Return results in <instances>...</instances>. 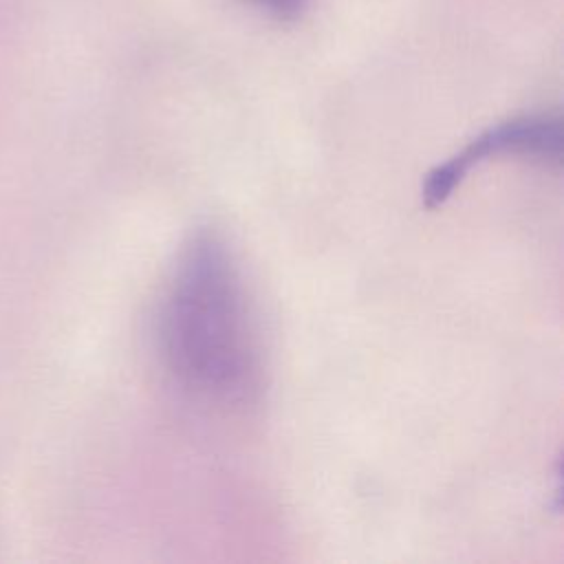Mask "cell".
<instances>
[{"mask_svg": "<svg viewBox=\"0 0 564 564\" xmlns=\"http://www.w3.org/2000/svg\"><path fill=\"white\" fill-rule=\"evenodd\" d=\"M156 341L165 372L194 401L229 412L262 392L251 302L227 242L209 229L183 247L163 291Z\"/></svg>", "mask_w": 564, "mask_h": 564, "instance_id": "1", "label": "cell"}, {"mask_svg": "<svg viewBox=\"0 0 564 564\" xmlns=\"http://www.w3.org/2000/svg\"><path fill=\"white\" fill-rule=\"evenodd\" d=\"M513 154L542 163L562 159V119L555 112H533L507 119L474 137L460 152L436 165L423 185V203L434 209L443 205L467 172L489 156Z\"/></svg>", "mask_w": 564, "mask_h": 564, "instance_id": "2", "label": "cell"}, {"mask_svg": "<svg viewBox=\"0 0 564 564\" xmlns=\"http://www.w3.org/2000/svg\"><path fill=\"white\" fill-rule=\"evenodd\" d=\"M260 11H264L267 15L280 20V22H291L297 20L304 9L308 7L311 0H242Z\"/></svg>", "mask_w": 564, "mask_h": 564, "instance_id": "3", "label": "cell"}]
</instances>
